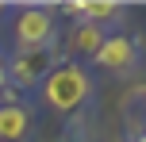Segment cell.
<instances>
[{
    "instance_id": "cell-1",
    "label": "cell",
    "mask_w": 146,
    "mask_h": 142,
    "mask_svg": "<svg viewBox=\"0 0 146 142\" xmlns=\"http://www.w3.org/2000/svg\"><path fill=\"white\" fill-rule=\"evenodd\" d=\"M38 89H42V104L50 108V112L69 115V112H77V108L92 96V77H88V69L77 65V61H58Z\"/></svg>"
},
{
    "instance_id": "cell-2",
    "label": "cell",
    "mask_w": 146,
    "mask_h": 142,
    "mask_svg": "<svg viewBox=\"0 0 146 142\" xmlns=\"http://www.w3.org/2000/svg\"><path fill=\"white\" fill-rule=\"evenodd\" d=\"M15 50H54L58 42V19L46 4H23L15 12Z\"/></svg>"
},
{
    "instance_id": "cell-3",
    "label": "cell",
    "mask_w": 146,
    "mask_h": 142,
    "mask_svg": "<svg viewBox=\"0 0 146 142\" xmlns=\"http://www.w3.org/2000/svg\"><path fill=\"white\" fill-rule=\"evenodd\" d=\"M54 65H58L54 50H15L12 58H8V85L19 89V92H27V89H35V85H42Z\"/></svg>"
},
{
    "instance_id": "cell-4",
    "label": "cell",
    "mask_w": 146,
    "mask_h": 142,
    "mask_svg": "<svg viewBox=\"0 0 146 142\" xmlns=\"http://www.w3.org/2000/svg\"><path fill=\"white\" fill-rule=\"evenodd\" d=\"M135 58H139V46H135L127 35H104L100 50L92 54V61L100 69H131Z\"/></svg>"
},
{
    "instance_id": "cell-5",
    "label": "cell",
    "mask_w": 146,
    "mask_h": 142,
    "mask_svg": "<svg viewBox=\"0 0 146 142\" xmlns=\"http://www.w3.org/2000/svg\"><path fill=\"white\" fill-rule=\"evenodd\" d=\"M27 135H31V108L0 104V142H27Z\"/></svg>"
},
{
    "instance_id": "cell-6",
    "label": "cell",
    "mask_w": 146,
    "mask_h": 142,
    "mask_svg": "<svg viewBox=\"0 0 146 142\" xmlns=\"http://www.w3.org/2000/svg\"><path fill=\"white\" fill-rule=\"evenodd\" d=\"M100 42H104V27L100 23H88V19H77L69 27V35H66L69 54H96Z\"/></svg>"
},
{
    "instance_id": "cell-7",
    "label": "cell",
    "mask_w": 146,
    "mask_h": 142,
    "mask_svg": "<svg viewBox=\"0 0 146 142\" xmlns=\"http://www.w3.org/2000/svg\"><path fill=\"white\" fill-rule=\"evenodd\" d=\"M111 15H119L115 0H81V19L100 23V19H111Z\"/></svg>"
},
{
    "instance_id": "cell-8",
    "label": "cell",
    "mask_w": 146,
    "mask_h": 142,
    "mask_svg": "<svg viewBox=\"0 0 146 142\" xmlns=\"http://www.w3.org/2000/svg\"><path fill=\"white\" fill-rule=\"evenodd\" d=\"M0 104H23V100H19V89H12V85L0 89Z\"/></svg>"
},
{
    "instance_id": "cell-9",
    "label": "cell",
    "mask_w": 146,
    "mask_h": 142,
    "mask_svg": "<svg viewBox=\"0 0 146 142\" xmlns=\"http://www.w3.org/2000/svg\"><path fill=\"white\" fill-rule=\"evenodd\" d=\"M0 89H8V58L0 54Z\"/></svg>"
},
{
    "instance_id": "cell-10",
    "label": "cell",
    "mask_w": 146,
    "mask_h": 142,
    "mask_svg": "<svg viewBox=\"0 0 146 142\" xmlns=\"http://www.w3.org/2000/svg\"><path fill=\"white\" fill-rule=\"evenodd\" d=\"M4 12H8V4H4V0H0V15H4Z\"/></svg>"
},
{
    "instance_id": "cell-11",
    "label": "cell",
    "mask_w": 146,
    "mask_h": 142,
    "mask_svg": "<svg viewBox=\"0 0 146 142\" xmlns=\"http://www.w3.org/2000/svg\"><path fill=\"white\" fill-rule=\"evenodd\" d=\"M135 142H146V135H139V138H135Z\"/></svg>"
}]
</instances>
